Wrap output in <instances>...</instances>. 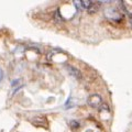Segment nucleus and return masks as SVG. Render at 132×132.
Returning a JSON list of instances; mask_svg holds the SVG:
<instances>
[{"mask_svg":"<svg viewBox=\"0 0 132 132\" xmlns=\"http://www.w3.org/2000/svg\"><path fill=\"white\" fill-rule=\"evenodd\" d=\"M105 15L108 18L109 20H112V21H120L122 19V14L121 12L119 11V9L114 7H109L105 9Z\"/></svg>","mask_w":132,"mask_h":132,"instance_id":"f257e3e1","label":"nucleus"},{"mask_svg":"<svg viewBox=\"0 0 132 132\" xmlns=\"http://www.w3.org/2000/svg\"><path fill=\"white\" fill-rule=\"evenodd\" d=\"M101 102H102V99L97 94H94V95H92V96H89V98H88V105L90 107H93V108H97V107H99L101 105Z\"/></svg>","mask_w":132,"mask_h":132,"instance_id":"f03ea898","label":"nucleus"},{"mask_svg":"<svg viewBox=\"0 0 132 132\" xmlns=\"http://www.w3.org/2000/svg\"><path fill=\"white\" fill-rule=\"evenodd\" d=\"M32 123L36 127H40V128H48V121L46 117H44V116H41V117H35L34 119L32 120Z\"/></svg>","mask_w":132,"mask_h":132,"instance_id":"7ed1b4c3","label":"nucleus"},{"mask_svg":"<svg viewBox=\"0 0 132 132\" xmlns=\"http://www.w3.org/2000/svg\"><path fill=\"white\" fill-rule=\"evenodd\" d=\"M66 69H67V72L69 73V75L72 77L76 78V79H81L82 78V75L81 73L79 72V69H77L76 67H74V66H71V65H66Z\"/></svg>","mask_w":132,"mask_h":132,"instance_id":"20e7f679","label":"nucleus"},{"mask_svg":"<svg viewBox=\"0 0 132 132\" xmlns=\"http://www.w3.org/2000/svg\"><path fill=\"white\" fill-rule=\"evenodd\" d=\"M100 1H92V5H90V7L88 8V12L90 14L93 13H96V12L99 10V6H100Z\"/></svg>","mask_w":132,"mask_h":132,"instance_id":"39448f33","label":"nucleus"},{"mask_svg":"<svg viewBox=\"0 0 132 132\" xmlns=\"http://www.w3.org/2000/svg\"><path fill=\"white\" fill-rule=\"evenodd\" d=\"M72 100H73V98L69 97V98L67 99V101L65 102V108H66V109H69V108H72V107H74V104L72 102Z\"/></svg>","mask_w":132,"mask_h":132,"instance_id":"423d86ee","label":"nucleus"},{"mask_svg":"<svg viewBox=\"0 0 132 132\" xmlns=\"http://www.w3.org/2000/svg\"><path fill=\"white\" fill-rule=\"evenodd\" d=\"M81 5H82V8H85V9H88L92 5V1H89V0H82L81 1Z\"/></svg>","mask_w":132,"mask_h":132,"instance_id":"0eeeda50","label":"nucleus"},{"mask_svg":"<svg viewBox=\"0 0 132 132\" xmlns=\"http://www.w3.org/2000/svg\"><path fill=\"white\" fill-rule=\"evenodd\" d=\"M73 3H74V6H75L78 10L84 9V8H82V5H81V1H78V0H76V1H73Z\"/></svg>","mask_w":132,"mask_h":132,"instance_id":"6e6552de","label":"nucleus"},{"mask_svg":"<svg viewBox=\"0 0 132 132\" xmlns=\"http://www.w3.org/2000/svg\"><path fill=\"white\" fill-rule=\"evenodd\" d=\"M55 20H56V22H62L63 21V19L61 18V14H60V10L55 12Z\"/></svg>","mask_w":132,"mask_h":132,"instance_id":"1a4fd4ad","label":"nucleus"},{"mask_svg":"<svg viewBox=\"0 0 132 132\" xmlns=\"http://www.w3.org/2000/svg\"><path fill=\"white\" fill-rule=\"evenodd\" d=\"M19 81H20V79H15L14 81H12V82H11V86H12V87H14V86H15L16 84H18Z\"/></svg>","mask_w":132,"mask_h":132,"instance_id":"9d476101","label":"nucleus"},{"mask_svg":"<svg viewBox=\"0 0 132 132\" xmlns=\"http://www.w3.org/2000/svg\"><path fill=\"white\" fill-rule=\"evenodd\" d=\"M2 76H3V73H2V69L0 68V81H1V79H2Z\"/></svg>","mask_w":132,"mask_h":132,"instance_id":"9b49d317","label":"nucleus"},{"mask_svg":"<svg viewBox=\"0 0 132 132\" xmlns=\"http://www.w3.org/2000/svg\"><path fill=\"white\" fill-rule=\"evenodd\" d=\"M130 26L132 27V14L130 15Z\"/></svg>","mask_w":132,"mask_h":132,"instance_id":"f8f14e48","label":"nucleus"}]
</instances>
